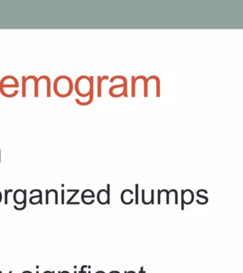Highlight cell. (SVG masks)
Instances as JSON below:
<instances>
[{
  "label": "cell",
  "mask_w": 243,
  "mask_h": 273,
  "mask_svg": "<svg viewBox=\"0 0 243 273\" xmlns=\"http://www.w3.org/2000/svg\"><path fill=\"white\" fill-rule=\"evenodd\" d=\"M73 83L71 78L67 75H60L56 78L53 83V90L59 98H67L72 94Z\"/></svg>",
  "instance_id": "6da1fadb"
},
{
  "label": "cell",
  "mask_w": 243,
  "mask_h": 273,
  "mask_svg": "<svg viewBox=\"0 0 243 273\" xmlns=\"http://www.w3.org/2000/svg\"><path fill=\"white\" fill-rule=\"evenodd\" d=\"M98 201L102 205L110 204V184L107 185V191L102 189L98 193Z\"/></svg>",
  "instance_id": "7a4b0ae2"
},
{
  "label": "cell",
  "mask_w": 243,
  "mask_h": 273,
  "mask_svg": "<svg viewBox=\"0 0 243 273\" xmlns=\"http://www.w3.org/2000/svg\"><path fill=\"white\" fill-rule=\"evenodd\" d=\"M116 79H121L123 81V84L125 85V90H124V92H125V95L124 96L125 98H127L128 95H127V80L126 78L123 75H115L113 76L111 79L110 80V83H113Z\"/></svg>",
  "instance_id": "3957f363"
},
{
  "label": "cell",
  "mask_w": 243,
  "mask_h": 273,
  "mask_svg": "<svg viewBox=\"0 0 243 273\" xmlns=\"http://www.w3.org/2000/svg\"><path fill=\"white\" fill-rule=\"evenodd\" d=\"M41 79H44V80H46V83H47V86H46V90H47V91H46V95H47L48 98H50V95H51V92H50L51 82H50V78L47 75H41L38 78V82H39V80H41Z\"/></svg>",
  "instance_id": "277c9868"
},
{
  "label": "cell",
  "mask_w": 243,
  "mask_h": 273,
  "mask_svg": "<svg viewBox=\"0 0 243 273\" xmlns=\"http://www.w3.org/2000/svg\"><path fill=\"white\" fill-rule=\"evenodd\" d=\"M151 79H154L156 80V96L157 98H159L160 97V80H159V78L156 75H151L147 78V83H148L149 80H151Z\"/></svg>",
  "instance_id": "5b68a950"
},
{
  "label": "cell",
  "mask_w": 243,
  "mask_h": 273,
  "mask_svg": "<svg viewBox=\"0 0 243 273\" xmlns=\"http://www.w3.org/2000/svg\"><path fill=\"white\" fill-rule=\"evenodd\" d=\"M104 80H109L108 75H104L102 77L98 76V97L101 98L102 96V83Z\"/></svg>",
  "instance_id": "8992f818"
},
{
  "label": "cell",
  "mask_w": 243,
  "mask_h": 273,
  "mask_svg": "<svg viewBox=\"0 0 243 273\" xmlns=\"http://www.w3.org/2000/svg\"><path fill=\"white\" fill-rule=\"evenodd\" d=\"M92 100H93V92L90 94V95L89 96V100L86 102H81L80 101V100L78 98H76L75 99V102L79 105H82V106H86V105H90L92 103Z\"/></svg>",
  "instance_id": "52a82bcc"
},
{
  "label": "cell",
  "mask_w": 243,
  "mask_h": 273,
  "mask_svg": "<svg viewBox=\"0 0 243 273\" xmlns=\"http://www.w3.org/2000/svg\"><path fill=\"white\" fill-rule=\"evenodd\" d=\"M27 80H26V77L25 76H22V97L24 98L26 97V84Z\"/></svg>",
  "instance_id": "ba28073f"
},
{
  "label": "cell",
  "mask_w": 243,
  "mask_h": 273,
  "mask_svg": "<svg viewBox=\"0 0 243 273\" xmlns=\"http://www.w3.org/2000/svg\"><path fill=\"white\" fill-rule=\"evenodd\" d=\"M137 80L135 79V76H132V97L135 98V85Z\"/></svg>",
  "instance_id": "9c48e42d"
},
{
  "label": "cell",
  "mask_w": 243,
  "mask_h": 273,
  "mask_svg": "<svg viewBox=\"0 0 243 273\" xmlns=\"http://www.w3.org/2000/svg\"><path fill=\"white\" fill-rule=\"evenodd\" d=\"M12 191H13L12 189H9V190H7V189H5V190H4V204H5L6 205L8 204V194H9V193H11V192H12Z\"/></svg>",
  "instance_id": "30bf717a"
},
{
  "label": "cell",
  "mask_w": 243,
  "mask_h": 273,
  "mask_svg": "<svg viewBox=\"0 0 243 273\" xmlns=\"http://www.w3.org/2000/svg\"><path fill=\"white\" fill-rule=\"evenodd\" d=\"M26 201H25L24 204H23V206L21 207V208H19V207H17V206H15V205L14 206V208H15L16 210H18V211H22V210L24 209V208H26Z\"/></svg>",
  "instance_id": "8fae6325"
},
{
  "label": "cell",
  "mask_w": 243,
  "mask_h": 273,
  "mask_svg": "<svg viewBox=\"0 0 243 273\" xmlns=\"http://www.w3.org/2000/svg\"><path fill=\"white\" fill-rule=\"evenodd\" d=\"M138 184H137L136 185V198H135V200H136V201H135V203H136L137 204H139V194H138Z\"/></svg>",
  "instance_id": "7c38bea8"
},
{
  "label": "cell",
  "mask_w": 243,
  "mask_h": 273,
  "mask_svg": "<svg viewBox=\"0 0 243 273\" xmlns=\"http://www.w3.org/2000/svg\"><path fill=\"white\" fill-rule=\"evenodd\" d=\"M78 192H79V190H77V191H75V193H74V194H73V196H71V198H70V199H69V200H68V202H67V204H70V203H71V201H72V200H73V198L74 197H75V195H77V193H78Z\"/></svg>",
  "instance_id": "4fadbf2b"
},
{
  "label": "cell",
  "mask_w": 243,
  "mask_h": 273,
  "mask_svg": "<svg viewBox=\"0 0 243 273\" xmlns=\"http://www.w3.org/2000/svg\"><path fill=\"white\" fill-rule=\"evenodd\" d=\"M86 268H88L87 265H83V266H82L81 267V272H80V273H86L85 271L84 270Z\"/></svg>",
  "instance_id": "5bb4252c"
},
{
  "label": "cell",
  "mask_w": 243,
  "mask_h": 273,
  "mask_svg": "<svg viewBox=\"0 0 243 273\" xmlns=\"http://www.w3.org/2000/svg\"><path fill=\"white\" fill-rule=\"evenodd\" d=\"M158 193H159V194H158V204H161V201H160V200H161V197H160L161 191L160 190L158 191Z\"/></svg>",
  "instance_id": "9a60e30c"
},
{
  "label": "cell",
  "mask_w": 243,
  "mask_h": 273,
  "mask_svg": "<svg viewBox=\"0 0 243 273\" xmlns=\"http://www.w3.org/2000/svg\"><path fill=\"white\" fill-rule=\"evenodd\" d=\"M61 193H62V195H61V196H62V201H61V203H62V204H64V190L63 189L62 191H61Z\"/></svg>",
  "instance_id": "2e32d148"
},
{
  "label": "cell",
  "mask_w": 243,
  "mask_h": 273,
  "mask_svg": "<svg viewBox=\"0 0 243 273\" xmlns=\"http://www.w3.org/2000/svg\"><path fill=\"white\" fill-rule=\"evenodd\" d=\"M140 273H145V272H144V268H143V267H141V270H140Z\"/></svg>",
  "instance_id": "e0dca14e"
},
{
  "label": "cell",
  "mask_w": 243,
  "mask_h": 273,
  "mask_svg": "<svg viewBox=\"0 0 243 273\" xmlns=\"http://www.w3.org/2000/svg\"><path fill=\"white\" fill-rule=\"evenodd\" d=\"M1 199H2V195H1V191H0V203H1Z\"/></svg>",
  "instance_id": "ac0fdd59"
},
{
  "label": "cell",
  "mask_w": 243,
  "mask_h": 273,
  "mask_svg": "<svg viewBox=\"0 0 243 273\" xmlns=\"http://www.w3.org/2000/svg\"><path fill=\"white\" fill-rule=\"evenodd\" d=\"M44 273H54V272H50V271H46Z\"/></svg>",
  "instance_id": "d6986e66"
},
{
  "label": "cell",
  "mask_w": 243,
  "mask_h": 273,
  "mask_svg": "<svg viewBox=\"0 0 243 273\" xmlns=\"http://www.w3.org/2000/svg\"><path fill=\"white\" fill-rule=\"evenodd\" d=\"M96 273H105V272H103V271H98Z\"/></svg>",
  "instance_id": "ffe728a7"
},
{
  "label": "cell",
  "mask_w": 243,
  "mask_h": 273,
  "mask_svg": "<svg viewBox=\"0 0 243 273\" xmlns=\"http://www.w3.org/2000/svg\"><path fill=\"white\" fill-rule=\"evenodd\" d=\"M114 272H115V273H120V272H118V271H114Z\"/></svg>",
  "instance_id": "44dd1931"
},
{
  "label": "cell",
  "mask_w": 243,
  "mask_h": 273,
  "mask_svg": "<svg viewBox=\"0 0 243 273\" xmlns=\"http://www.w3.org/2000/svg\"><path fill=\"white\" fill-rule=\"evenodd\" d=\"M9 273H12V271H9Z\"/></svg>",
  "instance_id": "7402d4cb"
},
{
  "label": "cell",
  "mask_w": 243,
  "mask_h": 273,
  "mask_svg": "<svg viewBox=\"0 0 243 273\" xmlns=\"http://www.w3.org/2000/svg\"><path fill=\"white\" fill-rule=\"evenodd\" d=\"M74 273H77V272H76V271H74Z\"/></svg>",
  "instance_id": "603a6c76"
},
{
  "label": "cell",
  "mask_w": 243,
  "mask_h": 273,
  "mask_svg": "<svg viewBox=\"0 0 243 273\" xmlns=\"http://www.w3.org/2000/svg\"><path fill=\"white\" fill-rule=\"evenodd\" d=\"M88 273H91V272H90V271H89V272H88Z\"/></svg>",
  "instance_id": "cb8c5ba5"
},
{
  "label": "cell",
  "mask_w": 243,
  "mask_h": 273,
  "mask_svg": "<svg viewBox=\"0 0 243 273\" xmlns=\"http://www.w3.org/2000/svg\"><path fill=\"white\" fill-rule=\"evenodd\" d=\"M125 273H127V271H125Z\"/></svg>",
  "instance_id": "d4e9b609"
},
{
  "label": "cell",
  "mask_w": 243,
  "mask_h": 273,
  "mask_svg": "<svg viewBox=\"0 0 243 273\" xmlns=\"http://www.w3.org/2000/svg\"><path fill=\"white\" fill-rule=\"evenodd\" d=\"M36 273H39V272H38V271H36Z\"/></svg>",
  "instance_id": "484cf974"
}]
</instances>
